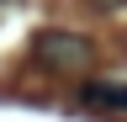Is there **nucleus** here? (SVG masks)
Listing matches in <instances>:
<instances>
[{
    "instance_id": "obj_2",
    "label": "nucleus",
    "mask_w": 127,
    "mask_h": 122,
    "mask_svg": "<svg viewBox=\"0 0 127 122\" xmlns=\"http://www.w3.org/2000/svg\"><path fill=\"white\" fill-rule=\"evenodd\" d=\"M85 101L90 106H106V112H127V85H117V80H90L85 85Z\"/></svg>"
},
{
    "instance_id": "obj_1",
    "label": "nucleus",
    "mask_w": 127,
    "mask_h": 122,
    "mask_svg": "<svg viewBox=\"0 0 127 122\" xmlns=\"http://www.w3.org/2000/svg\"><path fill=\"white\" fill-rule=\"evenodd\" d=\"M32 58H37V69H48V74H90L95 69L90 37L64 32V27H42V32L32 37Z\"/></svg>"
},
{
    "instance_id": "obj_3",
    "label": "nucleus",
    "mask_w": 127,
    "mask_h": 122,
    "mask_svg": "<svg viewBox=\"0 0 127 122\" xmlns=\"http://www.w3.org/2000/svg\"><path fill=\"white\" fill-rule=\"evenodd\" d=\"M0 5H16V0H0Z\"/></svg>"
}]
</instances>
